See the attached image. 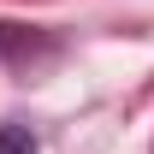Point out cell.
<instances>
[{
    "label": "cell",
    "instance_id": "obj_1",
    "mask_svg": "<svg viewBox=\"0 0 154 154\" xmlns=\"http://www.w3.org/2000/svg\"><path fill=\"white\" fill-rule=\"evenodd\" d=\"M0 154H42V148L24 125H0Z\"/></svg>",
    "mask_w": 154,
    "mask_h": 154
}]
</instances>
